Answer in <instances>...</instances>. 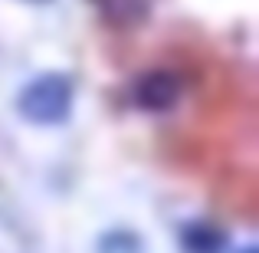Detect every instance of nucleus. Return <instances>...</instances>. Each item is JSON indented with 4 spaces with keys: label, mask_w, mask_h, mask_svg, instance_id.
<instances>
[{
    "label": "nucleus",
    "mask_w": 259,
    "mask_h": 253,
    "mask_svg": "<svg viewBox=\"0 0 259 253\" xmlns=\"http://www.w3.org/2000/svg\"><path fill=\"white\" fill-rule=\"evenodd\" d=\"M72 105V89L63 76H39L20 92V112L36 125L63 122Z\"/></svg>",
    "instance_id": "1"
},
{
    "label": "nucleus",
    "mask_w": 259,
    "mask_h": 253,
    "mask_svg": "<svg viewBox=\"0 0 259 253\" xmlns=\"http://www.w3.org/2000/svg\"><path fill=\"white\" fill-rule=\"evenodd\" d=\"M177 95H181V79H177V73H171V69L148 73V76L138 83V89H135L138 105L151 109V112H164V109H171L177 102Z\"/></svg>",
    "instance_id": "2"
},
{
    "label": "nucleus",
    "mask_w": 259,
    "mask_h": 253,
    "mask_svg": "<svg viewBox=\"0 0 259 253\" xmlns=\"http://www.w3.org/2000/svg\"><path fill=\"white\" fill-rule=\"evenodd\" d=\"M102 7H105L108 20H115V23H135L148 10V0H102Z\"/></svg>",
    "instance_id": "3"
},
{
    "label": "nucleus",
    "mask_w": 259,
    "mask_h": 253,
    "mask_svg": "<svg viewBox=\"0 0 259 253\" xmlns=\"http://www.w3.org/2000/svg\"><path fill=\"white\" fill-rule=\"evenodd\" d=\"M184 243H187L190 253H220L223 237L210 227H190L187 234H184Z\"/></svg>",
    "instance_id": "4"
},
{
    "label": "nucleus",
    "mask_w": 259,
    "mask_h": 253,
    "mask_svg": "<svg viewBox=\"0 0 259 253\" xmlns=\"http://www.w3.org/2000/svg\"><path fill=\"white\" fill-rule=\"evenodd\" d=\"M246 253H253V250H246Z\"/></svg>",
    "instance_id": "5"
}]
</instances>
